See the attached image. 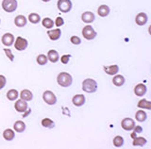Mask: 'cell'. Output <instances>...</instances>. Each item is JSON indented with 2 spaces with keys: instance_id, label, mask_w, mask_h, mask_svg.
<instances>
[{
  "instance_id": "6da1fadb",
  "label": "cell",
  "mask_w": 151,
  "mask_h": 149,
  "mask_svg": "<svg viewBox=\"0 0 151 149\" xmlns=\"http://www.w3.org/2000/svg\"><path fill=\"white\" fill-rule=\"evenodd\" d=\"M57 82L60 87H70L73 83V77L67 72H61L57 77Z\"/></svg>"
},
{
  "instance_id": "7a4b0ae2",
  "label": "cell",
  "mask_w": 151,
  "mask_h": 149,
  "mask_svg": "<svg viewBox=\"0 0 151 149\" xmlns=\"http://www.w3.org/2000/svg\"><path fill=\"white\" fill-rule=\"evenodd\" d=\"M82 90L88 94H93L97 91V82L93 78H86L82 82Z\"/></svg>"
},
{
  "instance_id": "3957f363",
  "label": "cell",
  "mask_w": 151,
  "mask_h": 149,
  "mask_svg": "<svg viewBox=\"0 0 151 149\" xmlns=\"http://www.w3.org/2000/svg\"><path fill=\"white\" fill-rule=\"evenodd\" d=\"M18 7L17 0H3L2 1V9L9 13H12L16 11Z\"/></svg>"
},
{
  "instance_id": "277c9868",
  "label": "cell",
  "mask_w": 151,
  "mask_h": 149,
  "mask_svg": "<svg viewBox=\"0 0 151 149\" xmlns=\"http://www.w3.org/2000/svg\"><path fill=\"white\" fill-rule=\"evenodd\" d=\"M57 7H58V10L60 11L63 13H68L72 10L73 4L71 2V0H58Z\"/></svg>"
},
{
  "instance_id": "5b68a950",
  "label": "cell",
  "mask_w": 151,
  "mask_h": 149,
  "mask_svg": "<svg viewBox=\"0 0 151 149\" xmlns=\"http://www.w3.org/2000/svg\"><path fill=\"white\" fill-rule=\"evenodd\" d=\"M82 35H83V37L86 40L91 41V40H93L94 38H96L97 33L96 32V30L93 29V27L92 26L87 25V26H85L83 27V29H82Z\"/></svg>"
},
{
  "instance_id": "8992f818",
  "label": "cell",
  "mask_w": 151,
  "mask_h": 149,
  "mask_svg": "<svg viewBox=\"0 0 151 149\" xmlns=\"http://www.w3.org/2000/svg\"><path fill=\"white\" fill-rule=\"evenodd\" d=\"M42 99L49 106H53L57 103V96L55 95L53 92H51L49 90L44 92V94H42Z\"/></svg>"
},
{
  "instance_id": "52a82bcc",
  "label": "cell",
  "mask_w": 151,
  "mask_h": 149,
  "mask_svg": "<svg viewBox=\"0 0 151 149\" xmlns=\"http://www.w3.org/2000/svg\"><path fill=\"white\" fill-rule=\"evenodd\" d=\"M14 47L18 51H24L26 50L27 47L28 46V42L27 39L23 38V37H17V38L14 40Z\"/></svg>"
},
{
  "instance_id": "ba28073f",
  "label": "cell",
  "mask_w": 151,
  "mask_h": 149,
  "mask_svg": "<svg viewBox=\"0 0 151 149\" xmlns=\"http://www.w3.org/2000/svg\"><path fill=\"white\" fill-rule=\"evenodd\" d=\"M134 125H135V122L131 118H124L121 122L122 128L124 130H127V131H130V130L133 129Z\"/></svg>"
},
{
  "instance_id": "9c48e42d",
  "label": "cell",
  "mask_w": 151,
  "mask_h": 149,
  "mask_svg": "<svg viewBox=\"0 0 151 149\" xmlns=\"http://www.w3.org/2000/svg\"><path fill=\"white\" fill-rule=\"evenodd\" d=\"M14 108H15V110L18 111V112L23 113L28 109V105H27V101H25L23 99L17 100L14 104Z\"/></svg>"
},
{
  "instance_id": "30bf717a",
  "label": "cell",
  "mask_w": 151,
  "mask_h": 149,
  "mask_svg": "<svg viewBox=\"0 0 151 149\" xmlns=\"http://www.w3.org/2000/svg\"><path fill=\"white\" fill-rule=\"evenodd\" d=\"M14 36L12 34V33H5L3 36H2V44L7 46V47H9V46H12L13 44H14Z\"/></svg>"
},
{
  "instance_id": "8fae6325",
  "label": "cell",
  "mask_w": 151,
  "mask_h": 149,
  "mask_svg": "<svg viewBox=\"0 0 151 149\" xmlns=\"http://www.w3.org/2000/svg\"><path fill=\"white\" fill-rule=\"evenodd\" d=\"M148 21V16L145 12H140L135 17V22L138 26H145Z\"/></svg>"
},
{
  "instance_id": "7c38bea8",
  "label": "cell",
  "mask_w": 151,
  "mask_h": 149,
  "mask_svg": "<svg viewBox=\"0 0 151 149\" xmlns=\"http://www.w3.org/2000/svg\"><path fill=\"white\" fill-rule=\"evenodd\" d=\"M86 102V98L83 95H76L72 98V103L76 107H81L85 104Z\"/></svg>"
},
{
  "instance_id": "4fadbf2b",
  "label": "cell",
  "mask_w": 151,
  "mask_h": 149,
  "mask_svg": "<svg viewBox=\"0 0 151 149\" xmlns=\"http://www.w3.org/2000/svg\"><path fill=\"white\" fill-rule=\"evenodd\" d=\"M146 92H147V88H146V86L143 84V83H140V84L136 85L134 87V94L135 95L139 97L144 96L146 94Z\"/></svg>"
},
{
  "instance_id": "5bb4252c",
  "label": "cell",
  "mask_w": 151,
  "mask_h": 149,
  "mask_svg": "<svg viewBox=\"0 0 151 149\" xmlns=\"http://www.w3.org/2000/svg\"><path fill=\"white\" fill-rule=\"evenodd\" d=\"M96 19V16L92 11H85L81 14V20L86 24H91Z\"/></svg>"
},
{
  "instance_id": "9a60e30c",
  "label": "cell",
  "mask_w": 151,
  "mask_h": 149,
  "mask_svg": "<svg viewBox=\"0 0 151 149\" xmlns=\"http://www.w3.org/2000/svg\"><path fill=\"white\" fill-rule=\"evenodd\" d=\"M47 59H48L49 62H53V63H56L59 62L60 59V55L58 53V51L57 50H54V49H51L48 51V53H47Z\"/></svg>"
},
{
  "instance_id": "2e32d148",
  "label": "cell",
  "mask_w": 151,
  "mask_h": 149,
  "mask_svg": "<svg viewBox=\"0 0 151 149\" xmlns=\"http://www.w3.org/2000/svg\"><path fill=\"white\" fill-rule=\"evenodd\" d=\"M47 35H48L49 39L52 41H57L60 38L61 36V31L60 29H49L47 31Z\"/></svg>"
},
{
  "instance_id": "e0dca14e",
  "label": "cell",
  "mask_w": 151,
  "mask_h": 149,
  "mask_svg": "<svg viewBox=\"0 0 151 149\" xmlns=\"http://www.w3.org/2000/svg\"><path fill=\"white\" fill-rule=\"evenodd\" d=\"M104 71L106 74H110V76H115L116 74L119 72V66L117 64L110 65V66H105L104 67Z\"/></svg>"
},
{
  "instance_id": "ac0fdd59",
  "label": "cell",
  "mask_w": 151,
  "mask_h": 149,
  "mask_svg": "<svg viewBox=\"0 0 151 149\" xmlns=\"http://www.w3.org/2000/svg\"><path fill=\"white\" fill-rule=\"evenodd\" d=\"M125 82H126V80H125V77L124 76H122V74H115L114 77H113L112 78V83H113V85L116 86V87H121L125 84Z\"/></svg>"
},
{
  "instance_id": "d6986e66",
  "label": "cell",
  "mask_w": 151,
  "mask_h": 149,
  "mask_svg": "<svg viewBox=\"0 0 151 149\" xmlns=\"http://www.w3.org/2000/svg\"><path fill=\"white\" fill-rule=\"evenodd\" d=\"M110 12H111V9L107 5H101L97 9V13L100 17H106L110 14Z\"/></svg>"
},
{
  "instance_id": "ffe728a7",
  "label": "cell",
  "mask_w": 151,
  "mask_h": 149,
  "mask_svg": "<svg viewBox=\"0 0 151 149\" xmlns=\"http://www.w3.org/2000/svg\"><path fill=\"white\" fill-rule=\"evenodd\" d=\"M27 19L22 14L17 15L15 17V19H14V24L18 27H24L27 25Z\"/></svg>"
},
{
  "instance_id": "44dd1931",
  "label": "cell",
  "mask_w": 151,
  "mask_h": 149,
  "mask_svg": "<svg viewBox=\"0 0 151 149\" xmlns=\"http://www.w3.org/2000/svg\"><path fill=\"white\" fill-rule=\"evenodd\" d=\"M20 97L25 101H31L33 99V94L31 91L25 89L20 92Z\"/></svg>"
},
{
  "instance_id": "7402d4cb",
  "label": "cell",
  "mask_w": 151,
  "mask_h": 149,
  "mask_svg": "<svg viewBox=\"0 0 151 149\" xmlns=\"http://www.w3.org/2000/svg\"><path fill=\"white\" fill-rule=\"evenodd\" d=\"M147 143V140L144 137H135L133 139V142H132V145L133 146H140L143 147L144 145Z\"/></svg>"
},
{
  "instance_id": "603a6c76",
  "label": "cell",
  "mask_w": 151,
  "mask_h": 149,
  "mask_svg": "<svg viewBox=\"0 0 151 149\" xmlns=\"http://www.w3.org/2000/svg\"><path fill=\"white\" fill-rule=\"evenodd\" d=\"M137 107L142 110H151V102L147 99H141L138 104H137Z\"/></svg>"
},
{
  "instance_id": "cb8c5ba5",
  "label": "cell",
  "mask_w": 151,
  "mask_h": 149,
  "mask_svg": "<svg viewBox=\"0 0 151 149\" xmlns=\"http://www.w3.org/2000/svg\"><path fill=\"white\" fill-rule=\"evenodd\" d=\"M13 128L16 132L18 133H22L26 130V124L23 122V121H16L13 125Z\"/></svg>"
},
{
  "instance_id": "d4e9b609",
  "label": "cell",
  "mask_w": 151,
  "mask_h": 149,
  "mask_svg": "<svg viewBox=\"0 0 151 149\" xmlns=\"http://www.w3.org/2000/svg\"><path fill=\"white\" fill-rule=\"evenodd\" d=\"M135 118H136L137 121H138V122H145V121L147 119V114H146V112L145 110H143L141 109V110L136 111Z\"/></svg>"
},
{
  "instance_id": "484cf974",
  "label": "cell",
  "mask_w": 151,
  "mask_h": 149,
  "mask_svg": "<svg viewBox=\"0 0 151 149\" xmlns=\"http://www.w3.org/2000/svg\"><path fill=\"white\" fill-rule=\"evenodd\" d=\"M14 137H15V133H14V131L11 128H7L4 130L3 132V138L6 140V141H12V140L14 139Z\"/></svg>"
},
{
  "instance_id": "4316f807",
  "label": "cell",
  "mask_w": 151,
  "mask_h": 149,
  "mask_svg": "<svg viewBox=\"0 0 151 149\" xmlns=\"http://www.w3.org/2000/svg\"><path fill=\"white\" fill-rule=\"evenodd\" d=\"M42 25L44 27H45V29H51L52 27H53V26H54V21L49 17H45V18H44V19L42 20Z\"/></svg>"
},
{
  "instance_id": "83f0119b",
  "label": "cell",
  "mask_w": 151,
  "mask_h": 149,
  "mask_svg": "<svg viewBox=\"0 0 151 149\" xmlns=\"http://www.w3.org/2000/svg\"><path fill=\"white\" fill-rule=\"evenodd\" d=\"M42 125L45 128H53L55 127V123L50 118H44L42 120Z\"/></svg>"
},
{
  "instance_id": "f1b7e54d",
  "label": "cell",
  "mask_w": 151,
  "mask_h": 149,
  "mask_svg": "<svg viewBox=\"0 0 151 149\" xmlns=\"http://www.w3.org/2000/svg\"><path fill=\"white\" fill-rule=\"evenodd\" d=\"M27 19L31 23V24H38V23L41 21V16L38 14V13L32 12V13H29Z\"/></svg>"
},
{
  "instance_id": "f546056e",
  "label": "cell",
  "mask_w": 151,
  "mask_h": 149,
  "mask_svg": "<svg viewBox=\"0 0 151 149\" xmlns=\"http://www.w3.org/2000/svg\"><path fill=\"white\" fill-rule=\"evenodd\" d=\"M18 96H19V94H18L17 90H15V89H12V90L8 91V92H7V98L11 101L16 100L18 98Z\"/></svg>"
},
{
  "instance_id": "4dcf8cb0",
  "label": "cell",
  "mask_w": 151,
  "mask_h": 149,
  "mask_svg": "<svg viewBox=\"0 0 151 149\" xmlns=\"http://www.w3.org/2000/svg\"><path fill=\"white\" fill-rule=\"evenodd\" d=\"M113 145L117 148L122 147L124 145V138L122 136H119V135H118V136H115L113 138Z\"/></svg>"
},
{
  "instance_id": "1f68e13d",
  "label": "cell",
  "mask_w": 151,
  "mask_h": 149,
  "mask_svg": "<svg viewBox=\"0 0 151 149\" xmlns=\"http://www.w3.org/2000/svg\"><path fill=\"white\" fill-rule=\"evenodd\" d=\"M36 62L39 65H45L47 63V62H48V59H47L46 55L40 54V55H38V57L36 59Z\"/></svg>"
},
{
  "instance_id": "d6a6232c",
  "label": "cell",
  "mask_w": 151,
  "mask_h": 149,
  "mask_svg": "<svg viewBox=\"0 0 151 149\" xmlns=\"http://www.w3.org/2000/svg\"><path fill=\"white\" fill-rule=\"evenodd\" d=\"M4 52H5V54H6L7 58L11 60V62H13V60H14V55L12 54V50L9 48H4Z\"/></svg>"
},
{
  "instance_id": "836d02e7",
  "label": "cell",
  "mask_w": 151,
  "mask_h": 149,
  "mask_svg": "<svg viewBox=\"0 0 151 149\" xmlns=\"http://www.w3.org/2000/svg\"><path fill=\"white\" fill-rule=\"evenodd\" d=\"M70 41H71V43L75 45H78L81 44V40H80V38L78 36H72L70 38Z\"/></svg>"
},
{
  "instance_id": "e575fe53",
  "label": "cell",
  "mask_w": 151,
  "mask_h": 149,
  "mask_svg": "<svg viewBox=\"0 0 151 149\" xmlns=\"http://www.w3.org/2000/svg\"><path fill=\"white\" fill-rule=\"evenodd\" d=\"M54 25H55L56 27H63V26L64 25V20H63V17H57V18H56V20H55V22H54Z\"/></svg>"
},
{
  "instance_id": "d590c367",
  "label": "cell",
  "mask_w": 151,
  "mask_h": 149,
  "mask_svg": "<svg viewBox=\"0 0 151 149\" xmlns=\"http://www.w3.org/2000/svg\"><path fill=\"white\" fill-rule=\"evenodd\" d=\"M6 83H7V78L3 74H0V90L4 89V87L6 86Z\"/></svg>"
},
{
  "instance_id": "8d00e7d4",
  "label": "cell",
  "mask_w": 151,
  "mask_h": 149,
  "mask_svg": "<svg viewBox=\"0 0 151 149\" xmlns=\"http://www.w3.org/2000/svg\"><path fill=\"white\" fill-rule=\"evenodd\" d=\"M71 58V55L69 54H66V55H63L60 57V62H63V64H67L69 62V59Z\"/></svg>"
},
{
  "instance_id": "74e56055",
  "label": "cell",
  "mask_w": 151,
  "mask_h": 149,
  "mask_svg": "<svg viewBox=\"0 0 151 149\" xmlns=\"http://www.w3.org/2000/svg\"><path fill=\"white\" fill-rule=\"evenodd\" d=\"M133 131H135L136 133H141L142 131H143V128L141 127V125H134V128H133Z\"/></svg>"
},
{
  "instance_id": "f35d334b",
  "label": "cell",
  "mask_w": 151,
  "mask_h": 149,
  "mask_svg": "<svg viewBox=\"0 0 151 149\" xmlns=\"http://www.w3.org/2000/svg\"><path fill=\"white\" fill-rule=\"evenodd\" d=\"M30 112H31V110H30V109H27V110L25 111V112H23L24 115H22V116H23V117H27V116L28 114H29Z\"/></svg>"
},
{
  "instance_id": "ab89813d",
  "label": "cell",
  "mask_w": 151,
  "mask_h": 149,
  "mask_svg": "<svg viewBox=\"0 0 151 149\" xmlns=\"http://www.w3.org/2000/svg\"><path fill=\"white\" fill-rule=\"evenodd\" d=\"M136 135H137V133H136L135 131H133V132H132V133L130 134V137H131L132 139H134L135 137H137V136H136Z\"/></svg>"
},
{
  "instance_id": "60d3db41",
  "label": "cell",
  "mask_w": 151,
  "mask_h": 149,
  "mask_svg": "<svg viewBox=\"0 0 151 149\" xmlns=\"http://www.w3.org/2000/svg\"><path fill=\"white\" fill-rule=\"evenodd\" d=\"M42 2H49L50 0H42Z\"/></svg>"
},
{
  "instance_id": "b9f144b4",
  "label": "cell",
  "mask_w": 151,
  "mask_h": 149,
  "mask_svg": "<svg viewBox=\"0 0 151 149\" xmlns=\"http://www.w3.org/2000/svg\"><path fill=\"white\" fill-rule=\"evenodd\" d=\"M0 23H1V20H0Z\"/></svg>"
}]
</instances>
